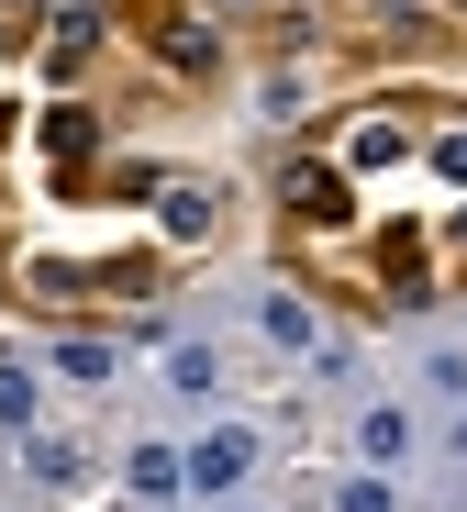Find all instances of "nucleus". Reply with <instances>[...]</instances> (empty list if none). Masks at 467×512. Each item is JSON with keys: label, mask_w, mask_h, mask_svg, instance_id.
Listing matches in <instances>:
<instances>
[{"label": "nucleus", "mask_w": 467, "mask_h": 512, "mask_svg": "<svg viewBox=\"0 0 467 512\" xmlns=\"http://www.w3.org/2000/svg\"><path fill=\"white\" fill-rule=\"evenodd\" d=\"M278 212H290L301 234H345L356 223V190H345L334 156H290V167H278Z\"/></svg>", "instance_id": "nucleus-1"}, {"label": "nucleus", "mask_w": 467, "mask_h": 512, "mask_svg": "<svg viewBox=\"0 0 467 512\" xmlns=\"http://www.w3.org/2000/svg\"><path fill=\"white\" fill-rule=\"evenodd\" d=\"M134 23H145V45L167 56V78H212V67H223V34L190 12V0H145Z\"/></svg>", "instance_id": "nucleus-2"}, {"label": "nucleus", "mask_w": 467, "mask_h": 512, "mask_svg": "<svg viewBox=\"0 0 467 512\" xmlns=\"http://www.w3.org/2000/svg\"><path fill=\"white\" fill-rule=\"evenodd\" d=\"M112 34V0H45V78H78Z\"/></svg>", "instance_id": "nucleus-3"}, {"label": "nucleus", "mask_w": 467, "mask_h": 512, "mask_svg": "<svg viewBox=\"0 0 467 512\" xmlns=\"http://www.w3.org/2000/svg\"><path fill=\"white\" fill-rule=\"evenodd\" d=\"M156 223H167V245H201L223 223V190L212 179H156Z\"/></svg>", "instance_id": "nucleus-4"}, {"label": "nucleus", "mask_w": 467, "mask_h": 512, "mask_svg": "<svg viewBox=\"0 0 467 512\" xmlns=\"http://www.w3.org/2000/svg\"><path fill=\"white\" fill-rule=\"evenodd\" d=\"M178 468H190V490H234V479L256 468V435H245V423H223V435H201Z\"/></svg>", "instance_id": "nucleus-5"}, {"label": "nucleus", "mask_w": 467, "mask_h": 512, "mask_svg": "<svg viewBox=\"0 0 467 512\" xmlns=\"http://www.w3.org/2000/svg\"><path fill=\"white\" fill-rule=\"evenodd\" d=\"M45 156H56L67 179H78V167L101 156V112H89V101H56V112H45Z\"/></svg>", "instance_id": "nucleus-6"}, {"label": "nucleus", "mask_w": 467, "mask_h": 512, "mask_svg": "<svg viewBox=\"0 0 467 512\" xmlns=\"http://www.w3.org/2000/svg\"><path fill=\"white\" fill-rule=\"evenodd\" d=\"M401 145H412V123H401V112H367V123L345 134V156H334V167H379V156H401Z\"/></svg>", "instance_id": "nucleus-7"}, {"label": "nucleus", "mask_w": 467, "mask_h": 512, "mask_svg": "<svg viewBox=\"0 0 467 512\" xmlns=\"http://www.w3.org/2000/svg\"><path fill=\"white\" fill-rule=\"evenodd\" d=\"M267 334H278L290 357H323V312H312V301H290V290L267 301Z\"/></svg>", "instance_id": "nucleus-8"}, {"label": "nucleus", "mask_w": 467, "mask_h": 512, "mask_svg": "<svg viewBox=\"0 0 467 512\" xmlns=\"http://www.w3.org/2000/svg\"><path fill=\"white\" fill-rule=\"evenodd\" d=\"M356 446L379 457V468H390V457H412V412H401V401H379V412L356 423Z\"/></svg>", "instance_id": "nucleus-9"}, {"label": "nucleus", "mask_w": 467, "mask_h": 512, "mask_svg": "<svg viewBox=\"0 0 467 512\" xmlns=\"http://www.w3.org/2000/svg\"><path fill=\"white\" fill-rule=\"evenodd\" d=\"M434 179H445V190H467V112H445V123H434Z\"/></svg>", "instance_id": "nucleus-10"}, {"label": "nucleus", "mask_w": 467, "mask_h": 512, "mask_svg": "<svg viewBox=\"0 0 467 512\" xmlns=\"http://www.w3.org/2000/svg\"><path fill=\"white\" fill-rule=\"evenodd\" d=\"M134 490H145V501H167V490H190V468H178L167 446H134Z\"/></svg>", "instance_id": "nucleus-11"}, {"label": "nucleus", "mask_w": 467, "mask_h": 512, "mask_svg": "<svg viewBox=\"0 0 467 512\" xmlns=\"http://www.w3.org/2000/svg\"><path fill=\"white\" fill-rule=\"evenodd\" d=\"M67 357V379H112V346H101V334H78V346H56Z\"/></svg>", "instance_id": "nucleus-12"}, {"label": "nucleus", "mask_w": 467, "mask_h": 512, "mask_svg": "<svg viewBox=\"0 0 467 512\" xmlns=\"http://www.w3.org/2000/svg\"><path fill=\"white\" fill-rule=\"evenodd\" d=\"M345 512H390V490H379V479H356V490H345Z\"/></svg>", "instance_id": "nucleus-13"}, {"label": "nucleus", "mask_w": 467, "mask_h": 512, "mask_svg": "<svg viewBox=\"0 0 467 512\" xmlns=\"http://www.w3.org/2000/svg\"><path fill=\"white\" fill-rule=\"evenodd\" d=\"M0 56H12V12H0Z\"/></svg>", "instance_id": "nucleus-14"}]
</instances>
